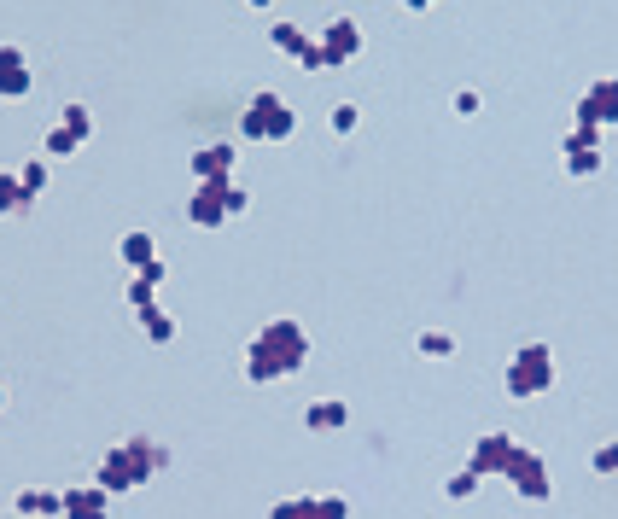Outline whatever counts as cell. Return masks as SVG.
Returning <instances> with one entry per match:
<instances>
[{
	"label": "cell",
	"instance_id": "cell-1",
	"mask_svg": "<svg viewBox=\"0 0 618 519\" xmlns=\"http://www.w3.org/2000/svg\"><path fill=\"white\" fill-rule=\"evenodd\" d=\"M298 368H309L304 321H292V315L263 321V327H257V339L245 345V380H251V385H275V380H286V374H298Z\"/></svg>",
	"mask_w": 618,
	"mask_h": 519
},
{
	"label": "cell",
	"instance_id": "cell-2",
	"mask_svg": "<svg viewBox=\"0 0 618 519\" xmlns=\"http://www.w3.org/2000/svg\"><path fill=\"white\" fill-rule=\"evenodd\" d=\"M164 467H170V450H164L158 438H146V432H129L117 450H105L100 479H94V485H105L111 496H117V490H140L152 473H164Z\"/></svg>",
	"mask_w": 618,
	"mask_h": 519
},
{
	"label": "cell",
	"instance_id": "cell-3",
	"mask_svg": "<svg viewBox=\"0 0 618 519\" xmlns=\"http://www.w3.org/2000/svg\"><path fill=\"white\" fill-rule=\"evenodd\" d=\"M554 385V350L543 345V339H525V345L508 356V368H502V391L514 397V403H525V397H543Z\"/></svg>",
	"mask_w": 618,
	"mask_h": 519
},
{
	"label": "cell",
	"instance_id": "cell-4",
	"mask_svg": "<svg viewBox=\"0 0 618 519\" xmlns=\"http://www.w3.org/2000/svg\"><path fill=\"white\" fill-rule=\"evenodd\" d=\"M240 135L245 140H269V146H280V140H292L298 135V111L280 100V94H251L245 100V111H240Z\"/></svg>",
	"mask_w": 618,
	"mask_h": 519
},
{
	"label": "cell",
	"instance_id": "cell-5",
	"mask_svg": "<svg viewBox=\"0 0 618 519\" xmlns=\"http://www.w3.org/2000/svg\"><path fill=\"white\" fill-rule=\"evenodd\" d=\"M502 479H508V485H514L519 496H525V502H549V496H554V473H549V461H543L537 450H525V444H519V455L508 461V473H502Z\"/></svg>",
	"mask_w": 618,
	"mask_h": 519
},
{
	"label": "cell",
	"instance_id": "cell-6",
	"mask_svg": "<svg viewBox=\"0 0 618 519\" xmlns=\"http://www.w3.org/2000/svg\"><path fill=\"white\" fill-rule=\"evenodd\" d=\"M618 123V76H601L589 82L584 100H578V123L572 129H613Z\"/></svg>",
	"mask_w": 618,
	"mask_h": 519
},
{
	"label": "cell",
	"instance_id": "cell-7",
	"mask_svg": "<svg viewBox=\"0 0 618 519\" xmlns=\"http://www.w3.org/2000/svg\"><path fill=\"white\" fill-rule=\"evenodd\" d=\"M514 455H519L514 432H479V444H473V461H467V467H473L479 479H502Z\"/></svg>",
	"mask_w": 618,
	"mask_h": 519
},
{
	"label": "cell",
	"instance_id": "cell-8",
	"mask_svg": "<svg viewBox=\"0 0 618 519\" xmlns=\"http://www.w3.org/2000/svg\"><path fill=\"white\" fill-rule=\"evenodd\" d=\"M560 152H566V175H572V181L601 175V164H607V152H601V129H572Z\"/></svg>",
	"mask_w": 618,
	"mask_h": 519
},
{
	"label": "cell",
	"instance_id": "cell-9",
	"mask_svg": "<svg viewBox=\"0 0 618 519\" xmlns=\"http://www.w3.org/2000/svg\"><path fill=\"white\" fill-rule=\"evenodd\" d=\"M222 199H228V181H199L193 199H187V222H193V228H222V222H228V205H222Z\"/></svg>",
	"mask_w": 618,
	"mask_h": 519
},
{
	"label": "cell",
	"instance_id": "cell-10",
	"mask_svg": "<svg viewBox=\"0 0 618 519\" xmlns=\"http://www.w3.org/2000/svg\"><path fill=\"white\" fill-rule=\"evenodd\" d=\"M35 76H30V59H24V47H0V100H30Z\"/></svg>",
	"mask_w": 618,
	"mask_h": 519
},
{
	"label": "cell",
	"instance_id": "cell-11",
	"mask_svg": "<svg viewBox=\"0 0 618 519\" xmlns=\"http://www.w3.org/2000/svg\"><path fill=\"white\" fill-rule=\"evenodd\" d=\"M321 47L333 53V65H350V59H362V47H368V35L356 18H333L327 30H321Z\"/></svg>",
	"mask_w": 618,
	"mask_h": 519
},
{
	"label": "cell",
	"instance_id": "cell-12",
	"mask_svg": "<svg viewBox=\"0 0 618 519\" xmlns=\"http://www.w3.org/2000/svg\"><path fill=\"white\" fill-rule=\"evenodd\" d=\"M234 158H240V152H234L228 140L199 146V152H193V175H199V181H234Z\"/></svg>",
	"mask_w": 618,
	"mask_h": 519
},
{
	"label": "cell",
	"instance_id": "cell-13",
	"mask_svg": "<svg viewBox=\"0 0 618 519\" xmlns=\"http://www.w3.org/2000/svg\"><path fill=\"white\" fill-rule=\"evenodd\" d=\"M105 508H111V490H105V485L65 490V519H105Z\"/></svg>",
	"mask_w": 618,
	"mask_h": 519
},
{
	"label": "cell",
	"instance_id": "cell-14",
	"mask_svg": "<svg viewBox=\"0 0 618 519\" xmlns=\"http://www.w3.org/2000/svg\"><path fill=\"white\" fill-rule=\"evenodd\" d=\"M344 426H350V403L339 397H321L304 409V432H344Z\"/></svg>",
	"mask_w": 618,
	"mask_h": 519
},
{
	"label": "cell",
	"instance_id": "cell-15",
	"mask_svg": "<svg viewBox=\"0 0 618 519\" xmlns=\"http://www.w3.org/2000/svg\"><path fill=\"white\" fill-rule=\"evenodd\" d=\"M117 257H123V263H129V269H146V263H158V240H152V234H146V228H129V234H123V240H117Z\"/></svg>",
	"mask_w": 618,
	"mask_h": 519
},
{
	"label": "cell",
	"instance_id": "cell-16",
	"mask_svg": "<svg viewBox=\"0 0 618 519\" xmlns=\"http://www.w3.org/2000/svg\"><path fill=\"white\" fill-rule=\"evenodd\" d=\"M18 514L24 519H59L65 514V496H59V490H18Z\"/></svg>",
	"mask_w": 618,
	"mask_h": 519
},
{
	"label": "cell",
	"instance_id": "cell-17",
	"mask_svg": "<svg viewBox=\"0 0 618 519\" xmlns=\"http://www.w3.org/2000/svg\"><path fill=\"white\" fill-rule=\"evenodd\" d=\"M140 333L152 339V345H175V333H181V321H175L164 304H152V310H140Z\"/></svg>",
	"mask_w": 618,
	"mask_h": 519
},
{
	"label": "cell",
	"instance_id": "cell-18",
	"mask_svg": "<svg viewBox=\"0 0 618 519\" xmlns=\"http://www.w3.org/2000/svg\"><path fill=\"white\" fill-rule=\"evenodd\" d=\"M30 193H24V181H18V170L0 175V216H30Z\"/></svg>",
	"mask_w": 618,
	"mask_h": 519
},
{
	"label": "cell",
	"instance_id": "cell-19",
	"mask_svg": "<svg viewBox=\"0 0 618 519\" xmlns=\"http://www.w3.org/2000/svg\"><path fill=\"white\" fill-rule=\"evenodd\" d=\"M59 129H65V135L76 140V146H88V140H94V111H88V105H65Z\"/></svg>",
	"mask_w": 618,
	"mask_h": 519
},
{
	"label": "cell",
	"instance_id": "cell-20",
	"mask_svg": "<svg viewBox=\"0 0 618 519\" xmlns=\"http://www.w3.org/2000/svg\"><path fill=\"white\" fill-rule=\"evenodd\" d=\"M414 350H420L426 362H449V356H455V339H449L444 327H426V333L414 339Z\"/></svg>",
	"mask_w": 618,
	"mask_h": 519
},
{
	"label": "cell",
	"instance_id": "cell-21",
	"mask_svg": "<svg viewBox=\"0 0 618 519\" xmlns=\"http://www.w3.org/2000/svg\"><path fill=\"white\" fill-rule=\"evenodd\" d=\"M269 519H327V514H321V502H315V496H286V502L269 508Z\"/></svg>",
	"mask_w": 618,
	"mask_h": 519
},
{
	"label": "cell",
	"instance_id": "cell-22",
	"mask_svg": "<svg viewBox=\"0 0 618 519\" xmlns=\"http://www.w3.org/2000/svg\"><path fill=\"white\" fill-rule=\"evenodd\" d=\"M479 485H484L479 473H473V467H461V473H449V479H444V496H449V502H473Z\"/></svg>",
	"mask_w": 618,
	"mask_h": 519
},
{
	"label": "cell",
	"instance_id": "cell-23",
	"mask_svg": "<svg viewBox=\"0 0 618 519\" xmlns=\"http://www.w3.org/2000/svg\"><path fill=\"white\" fill-rule=\"evenodd\" d=\"M589 473H595V479H618V438L589 450Z\"/></svg>",
	"mask_w": 618,
	"mask_h": 519
},
{
	"label": "cell",
	"instance_id": "cell-24",
	"mask_svg": "<svg viewBox=\"0 0 618 519\" xmlns=\"http://www.w3.org/2000/svg\"><path fill=\"white\" fill-rule=\"evenodd\" d=\"M269 41H275L280 53H286V59H298V53H304V41L309 35L298 30V24H269Z\"/></svg>",
	"mask_w": 618,
	"mask_h": 519
},
{
	"label": "cell",
	"instance_id": "cell-25",
	"mask_svg": "<svg viewBox=\"0 0 618 519\" xmlns=\"http://www.w3.org/2000/svg\"><path fill=\"white\" fill-rule=\"evenodd\" d=\"M292 65H298V70H339V65H333V53L321 47V35H309V41H304V53H298Z\"/></svg>",
	"mask_w": 618,
	"mask_h": 519
},
{
	"label": "cell",
	"instance_id": "cell-26",
	"mask_svg": "<svg viewBox=\"0 0 618 519\" xmlns=\"http://www.w3.org/2000/svg\"><path fill=\"white\" fill-rule=\"evenodd\" d=\"M356 123H362V111H356V105H350V100H339V105H333V117H327V129H333V135H356Z\"/></svg>",
	"mask_w": 618,
	"mask_h": 519
},
{
	"label": "cell",
	"instance_id": "cell-27",
	"mask_svg": "<svg viewBox=\"0 0 618 519\" xmlns=\"http://www.w3.org/2000/svg\"><path fill=\"white\" fill-rule=\"evenodd\" d=\"M18 181H24V193H30V199H41V193H47V158H30V164L18 170Z\"/></svg>",
	"mask_w": 618,
	"mask_h": 519
},
{
	"label": "cell",
	"instance_id": "cell-28",
	"mask_svg": "<svg viewBox=\"0 0 618 519\" xmlns=\"http://www.w3.org/2000/svg\"><path fill=\"white\" fill-rule=\"evenodd\" d=\"M41 152H47V158H76L82 146H76V140H70L65 129H47V140H41Z\"/></svg>",
	"mask_w": 618,
	"mask_h": 519
},
{
	"label": "cell",
	"instance_id": "cell-29",
	"mask_svg": "<svg viewBox=\"0 0 618 519\" xmlns=\"http://www.w3.org/2000/svg\"><path fill=\"white\" fill-rule=\"evenodd\" d=\"M123 298H129V310H135V315H140V310H152V304H158V292H152V286H146V280H140V275L129 280V292H123Z\"/></svg>",
	"mask_w": 618,
	"mask_h": 519
},
{
	"label": "cell",
	"instance_id": "cell-30",
	"mask_svg": "<svg viewBox=\"0 0 618 519\" xmlns=\"http://www.w3.org/2000/svg\"><path fill=\"white\" fill-rule=\"evenodd\" d=\"M140 280H146L152 292H164V286H170V263H164V257H158V263H146V269H140Z\"/></svg>",
	"mask_w": 618,
	"mask_h": 519
},
{
	"label": "cell",
	"instance_id": "cell-31",
	"mask_svg": "<svg viewBox=\"0 0 618 519\" xmlns=\"http://www.w3.org/2000/svg\"><path fill=\"white\" fill-rule=\"evenodd\" d=\"M479 111H484L479 88H461V94H455V117H479Z\"/></svg>",
	"mask_w": 618,
	"mask_h": 519
},
{
	"label": "cell",
	"instance_id": "cell-32",
	"mask_svg": "<svg viewBox=\"0 0 618 519\" xmlns=\"http://www.w3.org/2000/svg\"><path fill=\"white\" fill-rule=\"evenodd\" d=\"M222 205H228V216H245V210H251V193H245V187H234V181H228V199H222Z\"/></svg>",
	"mask_w": 618,
	"mask_h": 519
},
{
	"label": "cell",
	"instance_id": "cell-33",
	"mask_svg": "<svg viewBox=\"0 0 618 519\" xmlns=\"http://www.w3.org/2000/svg\"><path fill=\"white\" fill-rule=\"evenodd\" d=\"M315 502H321L327 519H350V502H344V496H315Z\"/></svg>",
	"mask_w": 618,
	"mask_h": 519
},
{
	"label": "cell",
	"instance_id": "cell-34",
	"mask_svg": "<svg viewBox=\"0 0 618 519\" xmlns=\"http://www.w3.org/2000/svg\"><path fill=\"white\" fill-rule=\"evenodd\" d=\"M438 0H403V12H432Z\"/></svg>",
	"mask_w": 618,
	"mask_h": 519
},
{
	"label": "cell",
	"instance_id": "cell-35",
	"mask_svg": "<svg viewBox=\"0 0 618 519\" xmlns=\"http://www.w3.org/2000/svg\"><path fill=\"white\" fill-rule=\"evenodd\" d=\"M245 6H251V12H269V6H275V0H245Z\"/></svg>",
	"mask_w": 618,
	"mask_h": 519
},
{
	"label": "cell",
	"instance_id": "cell-36",
	"mask_svg": "<svg viewBox=\"0 0 618 519\" xmlns=\"http://www.w3.org/2000/svg\"><path fill=\"white\" fill-rule=\"evenodd\" d=\"M0 409H6V385H0Z\"/></svg>",
	"mask_w": 618,
	"mask_h": 519
}]
</instances>
